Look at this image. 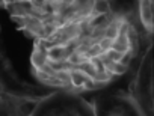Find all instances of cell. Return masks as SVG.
<instances>
[{"label": "cell", "mask_w": 154, "mask_h": 116, "mask_svg": "<svg viewBox=\"0 0 154 116\" xmlns=\"http://www.w3.org/2000/svg\"><path fill=\"white\" fill-rule=\"evenodd\" d=\"M140 20L143 27L151 32L154 23V12H152V0H140Z\"/></svg>", "instance_id": "cell-1"}, {"label": "cell", "mask_w": 154, "mask_h": 116, "mask_svg": "<svg viewBox=\"0 0 154 116\" xmlns=\"http://www.w3.org/2000/svg\"><path fill=\"white\" fill-rule=\"evenodd\" d=\"M47 56H48V62H50V61H53V62L65 61L66 57H68L66 45H53V47L47 51Z\"/></svg>", "instance_id": "cell-2"}, {"label": "cell", "mask_w": 154, "mask_h": 116, "mask_svg": "<svg viewBox=\"0 0 154 116\" xmlns=\"http://www.w3.org/2000/svg\"><path fill=\"white\" fill-rule=\"evenodd\" d=\"M71 85L74 88H79V89H83V85L86 82V74L80 70V68H72L71 70Z\"/></svg>", "instance_id": "cell-3"}, {"label": "cell", "mask_w": 154, "mask_h": 116, "mask_svg": "<svg viewBox=\"0 0 154 116\" xmlns=\"http://www.w3.org/2000/svg\"><path fill=\"white\" fill-rule=\"evenodd\" d=\"M109 12V0H92V15H106Z\"/></svg>", "instance_id": "cell-4"}, {"label": "cell", "mask_w": 154, "mask_h": 116, "mask_svg": "<svg viewBox=\"0 0 154 116\" xmlns=\"http://www.w3.org/2000/svg\"><path fill=\"white\" fill-rule=\"evenodd\" d=\"M97 42H98V45H100V48H101L103 53L107 51V50H110L112 45H113V39H110V38H107V36H101Z\"/></svg>", "instance_id": "cell-5"}, {"label": "cell", "mask_w": 154, "mask_h": 116, "mask_svg": "<svg viewBox=\"0 0 154 116\" xmlns=\"http://www.w3.org/2000/svg\"><path fill=\"white\" fill-rule=\"evenodd\" d=\"M151 110H152V113H154V100H152V103H151Z\"/></svg>", "instance_id": "cell-6"}, {"label": "cell", "mask_w": 154, "mask_h": 116, "mask_svg": "<svg viewBox=\"0 0 154 116\" xmlns=\"http://www.w3.org/2000/svg\"><path fill=\"white\" fill-rule=\"evenodd\" d=\"M151 33L154 35V23H152V27H151Z\"/></svg>", "instance_id": "cell-7"}, {"label": "cell", "mask_w": 154, "mask_h": 116, "mask_svg": "<svg viewBox=\"0 0 154 116\" xmlns=\"http://www.w3.org/2000/svg\"><path fill=\"white\" fill-rule=\"evenodd\" d=\"M152 12H154V3H152Z\"/></svg>", "instance_id": "cell-8"}]
</instances>
